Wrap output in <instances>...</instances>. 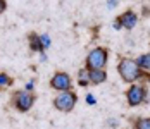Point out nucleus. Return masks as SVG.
<instances>
[{
    "label": "nucleus",
    "instance_id": "1",
    "mask_svg": "<svg viewBox=\"0 0 150 129\" xmlns=\"http://www.w3.org/2000/svg\"><path fill=\"white\" fill-rule=\"evenodd\" d=\"M117 72H119L121 79L124 81V83H129V85H133L135 81H138L140 78H143L145 74L143 71L140 69V66L136 64L135 59H121L119 64H117Z\"/></svg>",
    "mask_w": 150,
    "mask_h": 129
},
{
    "label": "nucleus",
    "instance_id": "2",
    "mask_svg": "<svg viewBox=\"0 0 150 129\" xmlns=\"http://www.w3.org/2000/svg\"><path fill=\"white\" fill-rule=\"evenodd\" d=\"M35 102H36V95L33 91H26V90H17V91L12 93V97H11L12 107H14L17 112H21V114L30 112L31 107L35 105Z\"/></svg>",
    "mask_w": 150,
    "mask_h": 129
},
{
    "label": "nucleus",
    "instance_id": "3",
    "mask_svg": "<svg viewBox=\"0 0 150 129\" xmlns=\"http://www.w3.org/2000/svg\"><path fill=\"white\" fill-rule=\"evenodd\" d=\"M107 60H109V50L105 47H97L86 55L85 67L90 69V71H93V69H105Z\"/></svg>",
    "mask_w": 150,
    "mask_h": 129
},
{
    "label": "nucleus",
    "instance_id": "4",
    "mask_svg": "<svg viewBox=\"0 0 150 129\" xmlns=\"http://www.w3.org/2000/svg\"><path fill=\"white\" fill-rule=\"evenodd\" d=\"M54 107L59 110V112H71L73 109L76 107V103H78V95H76L74 91H60L59 95L54 98Z\"/></svg>",
    "mask_w": 150,
    "mask_h": 129
},
{
    "label": "nucleus",
    "instance_id": "5",
    "mask_svg": "<svg viewBox=\"0 0 150 129\" xmlns=\"http://www.w3.org/2000/svg\"><path fill=\"white\" fill-rule=\"evenodd\" d=\"M147 100V88L142 85H131L126 90V102L129 107H136L142 105Z\"/></svg>",
    "mask_w": 150,
    "mask_h": 129
},
{
    "label": "nucleus",
    "instance_id": "6",
    "mask_svg": "<svg viewBox=\"0 0 150 129\" xmlns=\"http://www.w3.org/2000/svg\"><path fill=\"white\" fill-rule=\"evenodd\" d=\"M50 88L52 90H55V91H69L71 90V85H73V81H71V76L67 74V72H62V71H57L54 72V76L50 78Z\"/></svg>",
    "mask_w": 150,
    "mask_h": 129
},
{
    "label": "nucleus",
    "instance_id": "7",
    "mask_svg": "<svg viewBox=\"0 0 150 129\" xmlns=\"http://www.w3.org/2000/svg\"><path fill=\"white\" fill-rule=\"evenodd\" d=\"M138 24V16H136L135 11H124L121 16H117L116 17V29L119 28H124V29H133Z\"/></svg>",
    "mask_w": 150,
    "mask_h": 129
},
{
    "label": "nucleus",
    "instance_id": "8",
    "mask_svg": "<svg viewBox=\"0 0 150 129\" xmlns=\"http://www.w3.org/2000/svg\"><path fill=\"white\" fill-rule=\"evenodd\" d=\"M28 45H30L31 52H38V54H43L45 52V47L42 43V36L38 33H30L28 35Z\"/></svg>",
    "mask_w": 150,
    "mask_h": 129
},
{
    "label": "nucleus",
    "instance_id": "9",
    "mask_svg": "<svg viewBox=\"0 0 150 129\" xmlns=\"http://www.w3.org/2000/svg\"><path fill=\"white\" fill-rule=\"evenodd\" d=\"M105 81H107V72H105V69H93V71H90V83L91 85L97 86V85L105 83Z\"/></svg>",
    "mask_w": 150,
    "mask_h": 129
},
{
    "label": "nucleus",
    "instance_id": "10",
    "mask_svg": "<svg viewBox=\"0 0 150 129\" xmlns=\"http://www.w3.org/2000/svg\"><path fill=\"white\" fill-rule=\"evenodd\" d=\"M78 85L83 86V88H86V86H90V71L86 69V67H83V69H79L78 71Z\"/></svg>",
    "mask_w": 150,
    "mask_h": 129
},
{
    "label": "nucleus",
    "instance_id": "11",
    "mask_svg": "<svg viewBox=\"0 0 150 129\" xmlns=\"http://www.w3.org/2000/svg\"><path fill=\"white\" fill-rule=\"evenodd\" d=\"M12 85H14V78L9 76L7 72H0V91L9 90Z\"/></svg>",
    "mask_w": 150,
    "mask_h": 129
},
{
    "label": "nucleus",
    "instance_id": "12",
    "mask_svg": "<svg viewBox=\"0 0 150 129\" xmlns=\"http://www.w3.org/2000/svg\"><path fill=\"white\" fill-rule=\"evenodd\" d=\"M136 64L140 66V69L142 71H150V52L149 54H143V55H140V57H136Z\"/></svg>",
    "mask_w": 150,
    "mask_h": 129
},
{
    "label": "nucleus",
    "instance_id": "13",
    "mask_svg": "<svg viewBox=\"0 0 150 129\" xmlns=\"http://www.w3.org/2000/svg\"><path fill=\"white\" fill-rule=\"evenodd\" d=\"M133 129H150V117H140L133 122Z\"/></svg>",
    "mask_w": 150,
    "mask_h": 129
},
{
    "label": "nucleus",
    "instance_id": "14",
    "mask_svg": "<svg viewBox=\"0 0 150 129\" xmlns=\"http://www.w3.org/2000/svg\"><path fill=\"white\" fill-rule=\"evenodd\" d=\"M40 36H42V43H43V47H45V50L47 48H48V47H50V36H48V35H40Z\"/></svg>",
    "mask_w": 150,
    "mask_h": 129
},
{
    "label": "nucleus",
    "instance_id": "15",
    "mask_svg": "<svg viewBox=\"0 0 150 129\" xmlns=\"http://www.w3.org/2000/svg\"><path fill=\"white\" fill-rule=\"evenodd\" d=\"M7 11V0H0V14H4Z\"/></svg>",
    "mask_w": 150,
    "mask_h": 129
},
{
    "label": "nucleus",
    "instance_id": "16",
    "mask_svg": "<svg viewBox=\"0 0 150 129\" xmlns=\"http://www.w3.org/2000/svg\"><path fill=\"white\" fill-rule=\"evenodd\" d=\"M86 102H88V105H95V103H97V100H95L93 95H86Z\"/></svg>",
    "mask_w": 150,
    "mask_h": 129
},
{
    "label": "nucleus",
    "instance_id": "17",
    "mask_svg": "<svg viewBox=\"0 0 150 129\" xmlns=\"http://www.w3.org/2000/svg\"><path fill=\"white\" fill-rule=\"evenodd\" d=\"M116 5H117V0H107V7L109 9H114Z\"/></svg>",
    "mask_w": 150,
    "mask_h": 129
},
{
    "label": "nucleus",
    "instance_id": "18",
    "mask_svg": "<svg viewBox=\"0 0 150 129\" xmlns=\"http://www.w3.org/2000/svg\"><path fill=\"white\" fill-rule=\"evenodd\" d=\"M33 86H35V81H30V83L26 85V88H24V90H26V91H33Z\"/></svg>",
    "mask_w": 150,
    "mask_h": 129
}]
</instances>
